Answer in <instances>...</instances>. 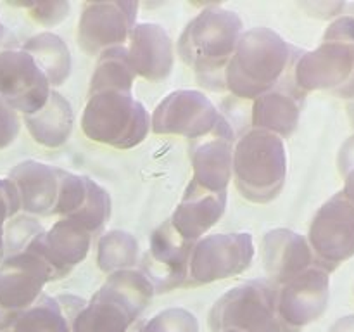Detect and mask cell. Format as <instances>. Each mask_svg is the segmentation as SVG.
<instances>
[{
    "instance_id": "f1b7e54d",
    "label": "cell",
    "mask_w": 354,
    "mask_h": 332,
    "mask_svg": "<svg viewBox=\"0 0 354 332\" xmlns=\"http://www.w3.org/2000/svg\"><path fill=\"white\" fill-rule=\"evenodd\" d=\"M140 332H197V320L182 308L161 311Z\"/></svg>"
},
{
    "instance_id": "4316f807",
    "label": "cell",
    "mask_w": 354,
    "mask_h": 332,
    "mask_svg": "<svg viewBox=\"0 0 354 332\" xmlns=\"http://www.w3.org/2000/svg\"><path fill=\"white\" fill-rule=\"evenodd\" d=\"M111 214V197L99 183L86 178V197L80 210L73 213L68 220L75 221L78 227L88 234H97L106 225Z\"/></svg>"
},
{
    "instance_id": "d6a6232c",
    "label": "cell",
    "mask_w": 354,
    "mask_h": 332,
    "mask_svg": "<svg viewBox=\"0 0 354 332\" xmlns=\"http://www.w3.org/2000/svg\"><path fill=\"white\" fill-rule=\"evenodd\" d=\"M17 131H19V116L12 107L0 99V147L10 144Z\"/></svg>"
},
{
    "instance_id": "2e32d148",
    "label": "cell",
    "mask_w": 354,
    "mask_h": 332,
    "mask_svg": "<svg viewBox=\"0 0 354 332\" xmlns=\"http://www.w3.org/2000/svg\"><path fill=\"white\" fill-rule=\"evenodd\" d=\"M92 244V234L75 221L62 218L47 232H41L28 249L47 265L52 279L64 277L85 259Z\"/></svg>"
},
{
    "instance_id": "d590c367",
    "label": "cell",
    "mask_w": 354,
    "mask_h": 332,
    "mask_svg": "<svg viewBox=\"0 0 354 332\" xmlns=\"http://www.w3.org/2000/svg\"><path fill=\"white\" fill-rule=\"evenodd\" d=\"M342 196L349 201L354 206V168L344 175V189H342Z\"/></svg>"
},
{
    "instance_id": "277c9868",
    "label": "cell",
    "mask_w": 354,
    "mask_h": 332,
    "mask_svg": "<svg viewBox=\"0 0 354 332\" xmlns=\"http://www.w3.org/2000/svg\"><path fill=\"white\" fill-rule=\"evenodd\" d=\"M154 287L140 270H120L107 277L75 317V332H127L151 301Z\"/></svg>"
},
{
    "instance_id": "6da1fadb",
    "label": "cell",
    "mask_w": 354,
    "mask_h": 332,
    "mask_svg": "<svg viewBox=\"0 0 354 332\" xmlns=\"http://www.w3.org/2000/svg\"><path fill=\"white\" fill-rule=\"evenodd\" d=\"M303 52L270 28L242 31L225 69V86L242 99H258L287 80Z\"/></svg>"
},
{
    "instance_id": "8d00e7d4",
    "label": "cell",
    "mask_w": 354,
    "mask_h": 332,
    "mask_svg": "<svg viewBox=\"0 0 354 332\" xmlns=\"http://www.w3.org/2000/svg\"><path fill=\"white\" fill-rule=\"evenodd\" d=\"M348 114H349V118H351V121H353V124H354V99H353V100H349Z\"/></svg>"
},
{
    "instance_id": "d4e9b609",
    "label": "cell",
    "mask_w": 354,
    "mask_h": 332,
    "mask_svg": "<svg viewBox=\"0 0 354 332\" xmlns=\"http://www.w3.org/2000/svg\"><path fill=\"white\" fill-rule=\"evenodd\" d=\"M135 71L128 59L127 48L114 47L102 52L97 61L95 71L90 80V95L107 90L131 92L135 82Z\"/></svg>"
},
{
    "instance_id": "7402d4cb",
    "label": "cell",
    "mask_w": 354,
    "mask_h": 332,
    "mask_svg": "<svg viewBox=\"0 0 354 332\" xmlns=\"http://www.w3.org/2000/svg\"><path fill=\"white\" fill-rule=\"evenodd\" d=\"M10 182L19 196V206L26 213L40 216L54 213L59 185L57 168L38 161H24L12 169Z\"/></svg>"
},
{
    "instance_id": "836d02e7",
    "label": "cell",
    "mask_w": 354,
    "mask_h": 332,
    "mask_svg": "<svg viewBox=\"0 0 354 332\" xmlns=\"http://www.w3.org/2000/svg\"><path fill=\"white\" fill-rule=\"evenodd\" d=\"M337 165L342 176L354 168V133L342 144L341 151H339Z\"/></svg>"
},
{
    "instance_id": "d6986e66",
    "label": "cell",
    "mask_w": 354,
    "mask_h": 332,
    "mask_svg": "<svg viewBox=\"0 0 354 332\" xmlns=\"http://www.w3.org/2000/svg\"><path fill=\"white\" fill-rule=\"evenodd\" d=\"M304 93L294 85L292 78L283 80L270 92L263 93L252 106V127L286 138L296 130L303 109Z\"/></svg>"
},
{
    "instance_id": "74e56055",
    "label": "cell",
    "mask_w": 354,
    "mask_h": 332,
    "mask_svg": "<svg viewBox=\"0 0 354 332\" xmlns=\"http://www.w3.org/2000/svg\"><path fill=\"white\" fill-rule=\"evenodd\" d=\"M221 332H237V331H221Z\"/></svg>"
},
{
    "instance_id": "8fae6325",
    "label": "cell",
    "mask_w": 354,
    "mask_h": 332,
    "mask_svg": "<svg viewBox=\"0 0 354 332\" xmlns=\"http://www.w3.org/2000/svg\"><path fill=\"white\" fill-rule=\"evenodd\" d=\"M330 299V272L313 265L277 289V310L283 324L299 332L318 320Z\"/></svg>"
},
{
    "instance_id": "f546056e",
    "label": "cell",
    "mask_w": 354,
    "mask_h": 332,
    "mask_svg": "<svg viewBox=\"0 0 354 332\" xmlns=\"http://www.w3.org/2000/svg\"><path fill=\"white\" fill-rule=\"evenodd\" d=\"M324 42H346L354 45V2L346 3L342 12L328 24Z\"/></svg>"
},
{
    "instance_id": "30bf717a",
    "label": "cell",
    "mask_w": 354,
    "mask_h": 332,
    "mask_svg": "<svg viewBox=\"0 0 354 332\" xmlns=\"http://www.w3.org/2000/svg\"><path fill=\"white\" fill-rule=\"evenodd\" d=\"M220 113L204 93L197 90H176L156 107L151 120L154 133L183 135L203 138L214 130Z\"/></svg>"
},
{
    "instance_id": "ba28073f",
    "label": "cell",
    "mask_w": 354,
    "mask_h": 332,
    "mask_svg": "<svg viewBox=\"0 0 354 332\" xmlns=\"http://www.w3.org/2000/svg\"><path fill=\"white\" fill-rule=\"evenodd\" d=\"M308 244L313 252L315 265L327 272L337 268L354 256V206L342 196H332L311 221Z\"/></svg>"
},
{
    "instance_id": "44dd1931",
    "label": "cell",
    "mask_w": 354,
    "mask_h": 332,
    "mask_svg": "<svg viewBox=\"0 0 354 332\" xmlns=\"http://www.w3.org/2000/svg\"><path fill=\"white\" fill-rule=\"evenodd\" d=\"M47 265L31 249L16 252L0 265V294L14 306L33 304L50 280Z\"/></svg>"
},
{
    "instance_id": "9a60e30c",
    "label": "cell",
    "mask_w": 354,
    "mask_h": 332,
    "mask_svg": "<svg viewBox=\"0 0 354 332\" xmlns=\"http://www.w3.org/2000/svg\"><path fill=\"white\" fill-rule=\"evenodd\" d=\"M234 128L220 118L209 135L192 142V182L213 192H227L234 169Z\"/></svg>"
},
{
    "instance_id": "9c48e42d",
    "label": "cell",
    "mask_w": 354,
    "mask_h": 332,
    "mask_svg": "<svg viewBox=\"0 0 354 332\" xmlns=\"http://www.w3.org/2000/svg\"><path fill=\"white\" fill-rule=\"evenodd\" d=\"M254 258L251 234H213L194 242L185 286L239 275Z\"/></svg>"
},
{
    "instance_id": "4fadbf2b",
    "label": "cell",
    "mask_w": 354,
    "mask_h": 332,
    "mask_svg": "<svg viewBox=\"0 0 354 332\" xmlns=\"http://www.w3.org/2000/svg\"><path fill=\"white\" fill-rule=\"evenodd\" d=\"M137 3H86L78 21V45L90 55H100L114 47H123L135 28Z\"/></svg>"
},
{
    "instance_id": "603a6c76",
    "label": "cell",
    "mask_w": 354,
    "mask_h": 332,
    "mask_svg": "<svg viewBox=\"0 0 354 332\" xmlns=\"http://www.w3.org/2000/svg\"><path fill=\"white\" fill-rule=\"evenodd\" d=\"M73 120L75 114L69 100L54 90L40 111L24 116L30 133L45 147H59L64 144L71 135Z\"/></svg>"
},
{
    "instance_id": "7a4b0ae2",
    "label": "cell",
    "mask_w": 354,
    "mask_h": 332,
    "mask_svg": "<svg viewBox=\"0 0 354 332\" xmlns=\"http://www.w3.org/2000/svg\"><path fill=\"white\" fill-rule=\"evenodd\" d=\"M242 35V21L235 12L209 7L197 14L178 40V54L194 68L203 83L225 89V69Z\"/></svg>"
},
{
    "instance_id": "52a82bcc",
    "label": "cell",
    "mask_w": 354,
    "mask_h": 332,
    "mask_svg": "<svg viewBox=\"0 0 354 332\" xmlns=\"http://www.w3.org/2000/svg\"><path fill=\"white\" fill-rule=\"evenodd\" d=\"M294 85L306 95L324 90L341 99H354V45L346 42H322L303 52L290 73Z\"/></svg>"
},
{
    "instance_id": "8992f818",
    "label": "cell",
    "mask_w": 354,
    "mask_h": 332,
    "mask_svg": "<svg viewBox=\"0 0 354 332\" xmlns=\"http://www.w3.org/2000/svg\"><path fill=\"white\" fill-rule=\"evenodd\" d=\"M209 324L216 332H297L279 317L277 286L270 280H249L223 294L211 311Z\"/></svg>"
},
{
    "instance_id": "ac0fdd59",
    "label": "cell",
    "mask_w": 354,
    "mask_h": 332,
    "mask_svg": "<svg viewBox=\"0 0 354 332\" xmlns=\"http://www.w3.org/2000/svg\"><path fill=\"white\" fill-rule=\"evenodd\" d=\"M127 54L135 75L149 82L166 78L173 68V44L159 24L135 26L128 37Z\"/></svg>"
},
{
    "instance_id": "484cf974",
    "label": "cell",
    "mask_w": 354,
    "mask_h": 332,
    "mask_svg": "<svg viewBox=\"0 0 354 332\" xmlns=\"http://www.w3.org/2000/svg\"><path fill=\"white\" fill-rule=\"evenodd\" d=\"M97 263L106 273L128 270L137 263L138 242L128 232L111 230L104 234L99 241Z\"/></svg>"
},
{
    "instance_id": "ffe728a7",
    "label": "cell",
    "mask_w": 354,
    "mask_h": 332,
    "mask_svg": "<svg viewBox=\"0 0 354 332\" xmlns=\"http://www.w3.org/2000/svg\"><path fill=\"white\" fill-rule=\"evenodd\" d=\"M225 208L227 192H213L190 182L169 221L183 239L196 242L223 216Z\"/></svg>"
},
{
    "instance_id": "4dcf8cb0",
    "label": "cell",
    "mask_w": 354,
    "mask_h": 332,
    "mask_svg": "<svg viewBox=\"0 0 354 332\" xmlns=\"http://www.w3.org/2000/svg\"><path fill=\"white\" fill-rule=\"evenodd\" d=\"M19 196L10 180H0V251H2V228L9 216L19 210Z\"/></svg>"
},
{
    "instance_id": "1f68e13d",
    "label": "cell",
    "mask_w": 354,
    "mask_h": 332,
    "mask_svg": "<svg viewBox=\"0 0 354 332\" xmlns=\"http://www.w3.org/2000/svg\"><path fill=\"white\" fill-rule=\"evenodd\" d=\"M31 16L38 21V23L45 24V26H54L59 21L68 17L69 6L66 2H40L35 3Z\"/></svg>"
},
{
    "instance_id": "cb8c5ba5",
    "label": "cell",
    "mask_w": 354,
    "mask_h": 332,
    "mask_svg": "<svg viewBox=\"0 0 354 332\" xmlns=\"http://www.w3.org/2000/svg\"><path fill=\"white\" fill-rule=\"evenodd\" d=\"M24 52H28L35 59L38 68L44 71L50 89L62 85L69 76L71 55H69L68 45L57 35L48 33V31L35 35L24 45Z\"/></svg>"
},
{
    "instance_id": "3957f363",
    "label": "cell",
    "mask_w": 354,
    "mask_h": 332,
    "mask_svg": "<svg viewBox=\"0 0 354 332\" xmlns=\"http://www.w3.org/2000/svg\"><path fill=\"white\" fill-rule=\"evenodd\" d=\"M235 185L245 199L268 203L282 190L287 176L283 138L265 130L245 131L234 145Z\"/></svg>"
},
{
    "instance_id": "e575fe53",
    "label": "cell",
    "mask_w": 354,
    "mask_h": 332,
    "mask_svg": "<svg viewBox=\"0 0 354 332\" xmlns=\"http://www.w3.org/2000/svg\"><path fill=\"white\" fill-rule=\"evenodd\" d=\"M328 332H354V313L341 317L330 325Z\"/></svg>"
},
{
    "instance_id": "7c38bea8",
    "label": "cell",
    "mask_w": 354,
    "mask_h": 332,
    "mask_svg": "<svg viewBox=\"0 0 354 332\" xmlns=\"http://www.w3.org/2000/svg\"><path fill=\"white\" fill-rule=\"evenodd\" d=\"M50 85L35 59L24 50L0 54V99L24 116L40 111L50 95Z\"/></svg>"
},
{
    "instance_id": "e0dca14e",
    "label": "cell",
    "mask_w": 354,
    "mask_h": 332,
    "mask_svg": "<svg viewBox=\"0 0 354 332\" xmlns=\"http://www.w3.org/2000/svg\"><path fill=\"white\" fill-rule=\"evenodd\" d=\"M261 258L270 282L280 286L315 265L306 239L289 228H275L263 237Z\"/></svg>"
},
{
    "instance_id": "83f0119b",
    "label": "cell",
    "mask_w": 354,
    "mask_h": 332,
    "mask_svg": "<svg viewBox=\"0 0 354 332\" xmlns=\"http://www.w3.org/2000/svg\"><path fill=\"white\" fill-rule=\"evenodd\" d=\"M57 199H55L54 214L69 218L80 210L86 197V176H78L75 173L57 168Z\"/></svg>"
},
{
    "instance_id": "5b68a950",
    "label": "cell",
    "mask_w": 354,
    "mask_h": 332,
    "mask_svg": "<svg viewBox=\"0 0 354 332\" xmlns=\"http://www.w3.org/2000/svg\"><path fill=\"white\" fill-rule=\"evenodd\" d=\"M82 128L92 140L128 149L144 140L151 128V116L131 92L107 90L90 95Z\"/></svg>"
},
{
    "instance_id": "5bb4252c",
    "label": "cell",
    "mask_w": 354,
    "mask_h": 332,
    "mask_svg": "<svg viewBox=\"0 0 354 332\" xmlns=\"http://www.w3.org/2000/svg\"><path fill=\"white\" fill-rule=\"evenodd\" d=\"M192 248L194 242L183 239L171 221L166 220L152 234L140 272L147 277L154 289L162 293L185 286Z\"/></svg>"
}]
</instances>
